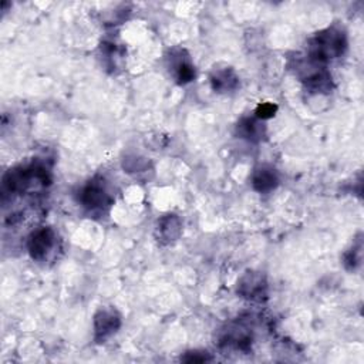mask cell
I'll use <instances>...</instances> for the list:
<instances>
[{
    "label": "cell",
    "mask_w": 364,
    "mask_h": 364,
    "mask_svg": "<svg viewBox=\"0 0 364 364\" xmlns=\"http://www.w3.org/2000/svg\"><path fill=\"white\" fill-rule=\"evenodd\" d=\"M55 245H57V235L48 226L36 229L34 232H31V235L27 239V250L31 259L37 262H44L50 256Z\"/></svg>",
    "instance_id": "ba28073f"
},
{
    "label": "cell",
    "mask_w": 364,
    "mask_h": 364,
    "mask_svg": "<svg viewBox=\"0 0 364 364\" xmlns=\"http://www.w3.org/2000/svg\"><path fill=\"white\" fill-rule=\"evenodd\" d=\"M293 70L299 80L304 84L306 90L314 94H326L333 88V78L326 65L310 60L307 55L304 58H296Z\"/></svg>",
    "instance_id": "3957f363"
},
{
    "label": "cell",
    "mask_w": 364,
    "mask_h": 364,
    "mask_svg": "<svg viewBox=\"0 0 364 364\" xmlns=\"http://www.w3.org/2000/svg\"><path fill=\"white\" fill-rule=\"evenodd\" d=\"M166 65L173 77V80L179 85H185L195 78V67L192 64V60L186 50L175 47L168 51L166 55Z\"/></svg>",
    "instance_id": "8992f818"
},
{
    "label": "cell",
    "mask_w": 364,
    "mask_h": 364,
    "mask_svg": "<svg viewBox=\"0 0 364 364\" xmlns=\"http://www.w3.org/2000/svg\"><path fill=\"white\" fill-rule=\"evenodd\" d=\"M210 85L213 91L225 94V92H232L239 87V77L235 73L232 67L223 65V67H215L210 73Z\"/></svg>",
    "instance_id": "8fae6325"
},
{
    "label": "cell",
    "mask_w": 364,
    "mask_h": 364,
    "mask_svg": "<svg viewBox=\"0 0 364 364\" xmlns=\"http://www.w3.org/2000/svg\"><path fill=\"white\" fill-rule=\"evenodd\" d=\"M276 111H277V105H276V104L263 102V104H260V105L256 108L255 115H256L259 119L264 121V119H267V118H272Z\"/></svg>",
    "instance_id": "e0dca14e"
},
{
    "label": "cell",
    "mask_w": 364,
    "mask_h": 364,
    "mask_svg": "<svg viewBox=\"0 0 364 364\" xmlns=\"http://www.w3.org/2000/svg\"><path fill=\"white\" fill-rule=\"evenodd\" d=\"M279 185V175L270 165H259L252 173V186L259 193H269Z\"/></svg>",
    "instance_id": "4fadbf2b"
},
{
    "label": "cell",
    "mask_w": 364,
    "mask_h": 364,
    "mask_svg": "<svg viewBox=\"0 0 364 364\" xmlns=\"http://www.w3.org/2000/svg\"><path fill=\"white\" fill-rule=\"evenodd\" d=\"M347 48L346 31L338 26H330L317 31L307 43V57L326 65L344 54Z\"/></svg>",
    "instance_id": "7a4b0ae2"
},
{
    "label": "cell",
    "mask_w": 364,
    "mask_h": 364,
    "mask_svg": "<svg viewBox=\"0 0 364 364\" xmlns=\"http://www.w3.org/2000/svg\"><path fill=\"white\" fill-rule=\"evenodd\" d=\"M182 361L185 363H206V361H212V357L209 355L208 351H188L183 357H181Z\"/></svg>",
    "instance_id": "2e32d148"
},
{
    "label": "cell",
    "mask_w": 364,
    "mask_h": 364,
    "mask_svg": "<svg viewBox=\"0 0 364 364\" xmlns=\"http://www.w3.org/2000/svg\"><path fill=\"white\" fill-rule=\"evenodd\" d=\"M236 135H237V138L257 144L266 136L264 121L259 119L256 115L243 117L236 124Z\"/></svg>",
    "instance_id": "7c38bea8"
},
{
    "label": "cell",
    "mask_w": 364,
    "mask_h": 364,
    "mask_svg": "<svg viewBox=\"0 0 364 364\" xmlns=\"http://www.w3.org/2000/svg\"><path fill=\"white\" fill-rule=\"evenodd\" d=\"M94 340L104 343L121 327V314L114 307H101L94 314Z\"/></svg>",
    "instance_id": "9c48e42d"
},
{
    "label": "cell",
    "mask_w": 364,
    "mask_h": 364,
    "mask_svg": "<svg viewBox=\"0 0 364 364\" xmlns=\"http://www.w3.org/2000/svg\"><path fill=\"white\" fill-rule=\"evenodd\" d=\"M78 202L88 212L102 213L111 208L114 198L108 192L104 179L95 176L80 189Z\"/></svg>",
    "instance_id": "277c9868"
},
{
    "label": "cell",
    "mask_w": 364,
    "mask_h": 364,
    "mask_svg": "<svg viewBox=\"0 0 364 364\" xmlns=\"http://www.w3.org/2000/svg\"><path fill=\"white\" fill-rule=\"evenodd\" d=\"M51 185V173L41 162L10 168L1 179L3 195H26L46 189Z\"/></svg>",
    "instance_id": "6da1fadb"
},
{
    "label": "cell",
    "mask_w": 364,
    "mask_h": 364,
    "mask_svg": "<svg viewBox=\"0 0 364 364\" xmlns=\"http://www.w3.org/2000/svg\"><path fill=\"white\" fill-rule=\"evenodd\" d=\"M154 233L161 245H171L176 242L182 233V220L175 213H166L156 220Z\"/></svg>",
    "instance_id": "30bf717a"
},
{
    "label": "cell",
    "mask_w": 364,
    "mask_h": 364,
    "mask_svg": "<svg viewBox=\"0 0 364 364\" xmlns=\"http://www.w3.org/2000/svg\"><path fill=\"white\" fill-rule=\"evenodd\" d=\"M253 341V333L247 323L243 320L232 321L219 334V346L229 347L239 351H249Z\"/></svg>",
    "instance_id": "5b68a950"
},
{
    "label": "cell",
    "mask_w": 364,
    "mask_h": 364,
    "mask_svg": "<svg viewBox=\"0 0 364 364\" xmlns=\"http://www.w3.org/2000/svg\"><path fill=\"white\" fill-rule=\"evenodd\" d=\"M237 294L250 301H264L267 299V282L263 273L256 270L245 272L237 280Z\"/></svg>",
    "instance_id": "52a82bcc"
},
{
    "label": "cell",
    "mask_w": 364,
    "mask_h": 364,
    "mask_svg": "<svg viewBox=\"0 0 364 364\" xmlns=\"http://www.w3.org/2000/svg\"><path fill=\"white\" fill-rule=\"evenodd\" d=\"M148 166H149V162L145 158H141V156H136V155L127 156L122 161V168L128 173H135L136 175V173L145 172V171H148Z\"/></svg>",
    "instance_id": "9a60e30c"
},
{
    "label": "cell",
    "mask_w": 364,
    "mask_h": 364,
    "mask_svg": "<svg viewBox=\"0 0 364 364\" xmlns=\"http://www.w3.org/2000/svg\"><path fill=\"white\" fill-rule=\"evenodd\" d=\"M363 259V242L358 239L353 246L343 255V264L347 270H355L360 267Z\"/></svg>",
    "instance_id": "5bb4252c"
}]
</instances>
